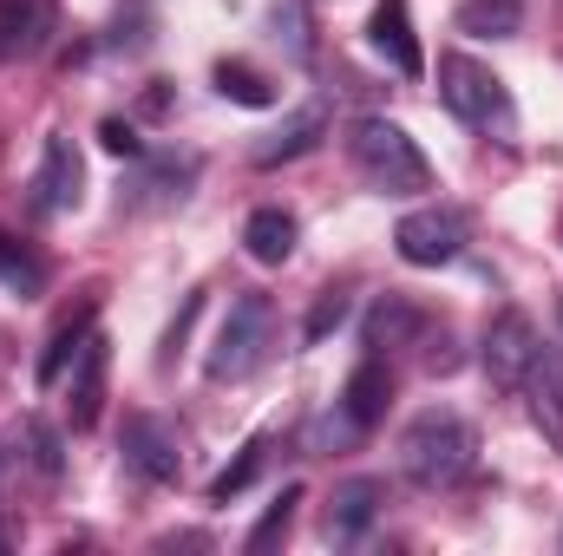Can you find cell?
<instances>
[{
  "instance_id": "cell-1",
  "label": "cell",
  "mask_w": 563,
  "mask_h": 556,
  "mask_svg": "<svg viewBox=\"0 0 563 556\" xmlns=\"http://www.w3.org/2000/svg\"><path fill=\"white\" fill-rule=\"evenodd\" d=\"M472 465H478L472 419L445 413V407H426L420 419H407V432H400V471L420 491H452L459 478H472Z\"/></svg>"
},
{
  "instance_id": "cell-2",
  "label": "cell",
  "mask_w": 563,
  "mask_h": 556,
  "mask_svg": "<svg viewBox=\"0 0 563 556\" xmlns=\"http://www.w3.org/2000/svg\"><path fill=\"white\" fill-rule=\"evenodd\" d=\"M439 99H445V112L465 119L472 132H492L498 144L518 138V105H511L505 79H498L485 59H472V53H445V59H439Z\"/></svg>"
},
{
  "instance_id": "cell-3",
  "label": "cell",
  "mask_w": 563,
  "mask_h": 556,
  "mask_svg": "<svg viewBox=\"0 0 563 556\" xmlns=\"http://www.w3.org/2000/svg\"><path fill=\"white\" fill-rule=\"evenodd\" d=\"M347 157H354V170L374 184V190H387V197H413L432 184V164H426V151L394 119H361L354 132H347Z\"/></svg>"
},
{
  "instance_id": "cell-4",
  "label": "cell",
  "mask_w": 563,
  "mask_h": 556,
  "mask_svg": "<svg viewBox=\"0 0 563 556\" xmlns=\"http://www.w3.org/2000/svg\"><path fill=\"white\" fill-rule=\"evenodd\" d=\"M269 347H276V301L269 294H236L223 327H217V347H210L203 374L210 380H250L269 360Z\"/></svg>"
},
{
  "instance_id": "cell-5",
  "label": "cell",
  "mask_w": 563,
  "mask_h": 556,
  "mask_svg": "<svg viewBox=\"0 0 563 556\" xmlns=\"http://www.w3.org/2000/svg\"><path fill=\"white\" fill-rule=\"evenodd\" d=\"M465 243H472V216L452 210V203H420V210H407L400 230H394V249H400V263H413V269L459 263Z\"/></svg>"
},
{
  "instance_id": "cell-6",
  "label": "cell",
  "mask_w": 563,
  "mask_h": 556,
  "mask_svg": "<svg viewBox=\"0 0 563 556\" xmlns=\"http://www.w3.org/2000/svg\"><path fill=\"white\" fill-rule=\"evenodd\" d=\"M538 327H531V314H518V308H505L492 327H485V374H492V387L498 393H511V387H525V374H531V360H538Z\"/></svg>"
},
{
  "instance_id": "cell-7",
  "label": "cell",
  "mask_w": 563,
  "mask_h": 556,
  "mask_svg": "<svg viewBox=\"0 0 563 556\" xmlns=\"http://www.w3.org/2000/svg\"><path fill=\"white\" fill-rule=\"evenodd\" d=\"M125 465L144 471L151 485H170V478H184V438H177V425L157 413H132L125 419Z\"/></svg>"
},
{
  "instance_id": "cell-8",
  "label": "cell",
  "mask_w": 563,
  "mask_h": 556,
  "mask_svg": "<svg viewBox=\"0 0 563 556\" xmlns=\"http://www.w3.org/2000/svg\"><path fill=\"white\" fill-rule=\"evenodd\" d=\"M79 197H86V157H79L73 138L53 132L46 151H40V170H33V203L46 216H59V210H79Z\"/></svg>"
},
{
  "instance_id": "cell-9",
  "label": "cell",
  "mask_w": 563,
  "mask_h": 556,
  "mask_svg": "<svg viewBox=\"0 0 563 556\" xmlns=\"http://www.w3.org/2000/svg\"><path fill=\"white\" fill-rule=\"evenodd\" d=\"M197 177V157H177V151H157V157H139V177L119 190L125 210H164V203H184Z\"/></svg>"
},
{
  "instance_id": "cell-10",
  "label": "cell",
  "mask_w": 563,
  "mask_h": 556,
  "mask_svg": "<svg viewBox=\"0 0 563 556\" xmlns=\"http://www.w3.org/2000/svg\"><path fill=\"white\" fill-rule=\"evenodd\" d=\"M367 46H374L400 79H420L426 73V53H420V33H413L407 0H380V7H374V20H367Z\"/></svg>"
},
{
  "instance_id": "cell-11",
  "label": "cell",
  "mask_w": 563,
  "mask_h": 556,
  "mask_svg": "<svg viewBox=\"0 0 563 556\" xmlns=\"http://www.w3.org/2000/svg\"><path fill=\"white\" fill-rule=\"evenodd\" d=\"M380 504H387V485H380V478H341L334 498H328V518H321L328 544H354V537H367V524L380 518Z\"/></svg>"
},
{
  "instance_id": "cell-12",
  "label": "cell",
  "mask_w": 563,
  "mask_h": 556,
  "mask_svg": "<svg viewBox=\"0 0 563 556\" xmlns=\"http://www.w3.org/2000/svg\"><path fill=\"white\" fill-rule=\"evenodd\" d=\"M387 400H394V374H387L380 354H367V360L347 374V387H341V419H347L354 432H374V425L387 419Z\"/></svg>"
},
{
  "instance_id": "cell-13",
  "label": "cell",
  "mask_w": 563,
  "mask_h": 556,
  "mask_svg": "<svg viewBox=\"0 0 563 556\" xmlns=\"http://www.w3.org/2000/svg\"><path fill=\"white\" fill-rule=\"evenodd\" d=\"M321 138H328V105H321V99H308L301 112H288V119H282V132H269V138L256 144V170L295 164V157H308Z\"/></svg>"
},
{
  "instance_id": "cell-14",
  "label": "cell",
  "mask_w": 563,
  "mask_h": 556,
  "mask_svg": "<svg viewBox=\"0 0 563 556\" xmlns=\"http://www.w3.org/2000/svg\"><path fill=\"white\" fill-rule=\"evenodd\" d=\"M106 367H112V341L106 334H86V347L73 354V425H99L106 407Z\"/></svg>"
},
{
  "instance_id": "cell-15",
  "label": "cell",
  "mask_w": 563,
  "mask_h": 556,
  "mask_svg": "<svg viewBox=\"0 0 563 556\" xmlns=\"http://www.w3.org/2000/svg\"><path fill=\"white\" fill-rule=\"evenodd\" d=\"M53 13H59L53 0H0V66L40 53L53 33Z\"/></svg>"
},
{
  "instance_id": "cell-16",
  "label": "cell",
  "mask_w": 563,
  "mask_h": 556,
  "mask_svg": "<svg viewBox=\"0 0 563 556\" xmlns=\"http://www.w3.org/2000/svg\"><path fill=\"white\" fill-rule=\"evenodd\" d=\"M525 387H531V419H538V432L563 452V354L558 347H538Z\"/></svg>"
},
{
  "instance_id": "cell-17",
  "label": "cell",
  "mask_w": 563,
  "mask_h": 556,
  "mask_svg": "<svg viewBox=\"0 0 563 556\" xmlns=\"http://www.w3.org/2000/svg\"><path fill=\"white\" fill-rule=\"evenodd\" d=\"M295 236H301V223H295L288 210H276V203H269V210H256V216L243 223V249H250L263 269H282V263L295 256Z\"/></svg>"
},
{
  "instance_id": "cell-18",
  "label": "cell",
  "mask_w": 563,
  "mask_h": 556,
  "mask_svg": "<svg viewBox=\"0 0 563 556\" xmlns=\"http://www.w3.org/2000/svg\"><path fill=\"white\" fill-rule=\"evenodd\" d=\"M525 26V0H459V33L472 40H511Z\"/></svg>"
},
{
  "instance_id": "cell-19",
  "label": "cell",
  "mask_w": 563,
  "mask_h": 556,
  "mask_svg": "<svg viewBox=\"0 0 563 556\" xmlns=\"http://www.w3.org/2000/svg\"><path fill=\"white\" fill-rule=\"evenodd\" d=\"M92 314H99V301H86L73 321H59V327H53V341H46V354H40V387H53V380L66 374V360L86 347V334H92Z\"/></svg>"
},
{
  "instance_id": "cell-20",
  "label": "cell",
  "mask_w": 563,
  "mask_h": 556,
  "mask_svg": "<svg viewBox=\"0 0 563 556\" xmlns=\"http://www.w3.org/2000/svg\"><path fill=\"white\" fill-rule=\"evenodd\" d=\"M217 92L236 99V105H250V112H269V105H276V86H269L256 66H243V59H223V66H217Z\"/></svg>"
},
{
  "instance_id": "cell-21",
  "label": "cell",
  "mask_w": 563,
  "mask_h": 556,
  "mask_svg": "<svg viewBox=\"0 0 563 556\" xmlns=\"http://www.w3.org/2000/svg\"><path fill=\"white\" fill-rule=\"evenodd\" d=\"M426 321H420V308H407V301H380L374 314H367V347L380 354V347H400V341H413Z\"/></svg>"
},
{
  "instance_id": "cell-22",
  "label": "cell",
  "mask_w": 563,
  "mask_h": 556,
  "mask_svg": "<svg viewBox=\"0 0 563 556\" xmlns=\"http://www.w3.org/2000/svg\"><path fill=\"white\" fill-rule=\"evenodd\" d=\"M269 26H276V46L295 59V66L314 53V20H308L301 0H276V7H269Z\"/></svg>"
},
{
  "instance_id": "cell-23",
  "label": "cell",
  "mask_w": 563,
  "mask_h": 556,
  "mask_svg": "<svg viewBox=\"0 0 563 556\" xmlns=\"http://www.w3.org/2000/svg\"><path fill=\"white\" fill-rule=\"evenodd\" d=\"M295 504H301V485H282V498L269 504V511H263V524L250 531V544H243V551H250V556L276 551L282 537H288V524H295Z\"/></svg>"
},
{
  "instance_id": "cell-24",
  "label": "cell",
  "mask_w": 563,
  "mask_h": 556,
  "mask_svg": "<svg viewBox=\"0 0 563 556\" xmlns=\"http://www.w3.org/2000/svg\"><path fill=\"white\" fill-rule=\"evenodd\" d=\"M263 465H269V438H250V445H243V458L217 471V485H210V504H230V498H236V491H243V485L263 471Z\"/></svg>"
},
{
  "instance_id": "cell-25",
  "label": "cell",
  "mask_w": 563,
  "mask_h": 556,
  "mask_svg": "<svg viewBox=\"0 0 563 556\" xmlns=\"http://www.w3.org/2000/svg\"><path fill=\"white\" fill-rule=\"evenodd\" d=\"M0 281H7L20 301H33V294L46 288V269H40V263H33V256L13 243V236H0Z\"/></svg>"
},
{
  "instance_id": "cell-26",
  "label": "cell",
  "mask_w": 563,
  "mask_h": 556,
  "mask_svg": "<svg viewBox=\"0 0 563 556\" xmlns=\"http://www.w3.org/2000/svg\"><path fill=\"white\" fill-rule=\"evenodd\" d=\"M341 321H347V294H334V288H328V294L314 301V314H308V327H301V341H328V334H334Z\"/></svg>"
},
{
  "instance_id": "cell-27",
  "label": "cell",
  "mask_w": 563,
  "mask_h": 556,
  "mask_svg": "<svg viewBox=\"0 0 563 556\" xmlns=\"http://www.w3.org/2000/svg\"><path fill=\"white\" fill-rule=\"evenodd\" d=\"M26 445H33V465H40L46 478H59V432H53L46 419H26Z\"/></svg>"
},
{
  "instance_id": "cell-28",
  "label": "cell",
  "mask_w": 563,
  "mask_h": 556,
  "mask_svg": "<svg viewBox=\"0 0 563 556\" xmlns=\"http://www.w3.org/2000/svg\"><path fill=\"white\" fill-rule=\"evenodd\" d=\"M99 144H106L112 157H144V138L125 125V119H106V125H99Z\"/></svg>"
},
{
  "instance_id": "cell-29",
  "label": "cell",
  "mask_w": 563,
  "mask_h": 556,
  "mask_svg": "<svg viewBox=\"0 0 563 556\" xmlns=\"http://www.w3.org/2000/svg\"><path fill=\"white\" fill-rule=\"evenodd\" d=\"M0 551H7V531H0Z\"/></svg>"
},
{
  "instance_id": "cell-30",
  "label": "cell",
  "mask_w": 563,
  "mask_h": 556,
  "mask_svg": "<svg viewBox=\"0 0 563 556\" xmlns=\"http://www.w3.org/2000/svg\"><path fill=\"white\" fill-rule=\"evenodd\" d=\"M558 314H563V301H558Z\"/></svg>"
}]
</instances>
